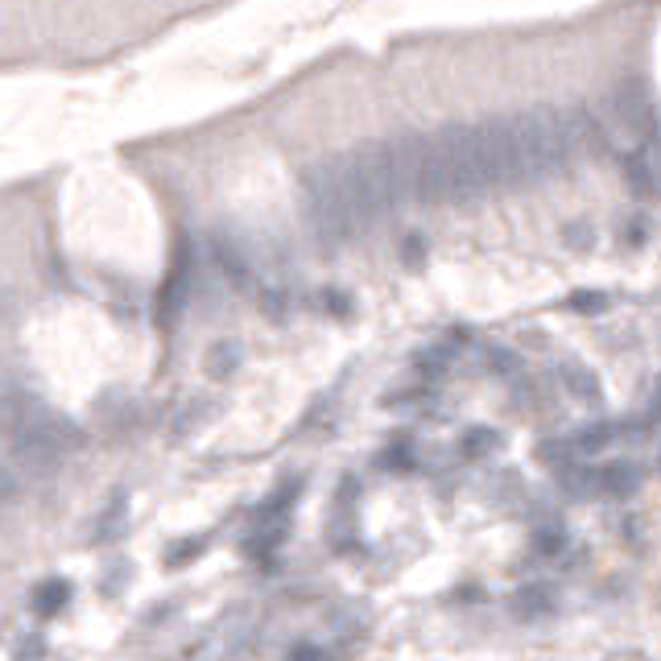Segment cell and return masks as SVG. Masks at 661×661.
Returning a JSON list of instances; mask_svg holds the SVG:
<instances>
[{
    "label": "cell",
    "instance_id": "6da1fadb",
    "mask_svg": "<svg viewBox=\"0 0 661 661\" xmlns=\"http://www.w3.org/2000/svg\"><path fill=\"white\" fill-rule=\"evenodd\" d=\"M0 438L9 447V463L34 479L59 475L66 454L83 447L79 426L17 381H0Z\"/></svg>",
    "mask_w": 661,
    "mask_h": 661
},
{
    "label": "cell",
    "instance_id": "7a4b0ae2",
    "mask_svg": "<svg viewBox=\"0 0 661 661\" xmlns=\"http://www.w3.org/2000/svg\"><path fill=\"white\" fill-rule=\"evenodd\" d=\"M211 261L215 269L224 273L232 286H252V277H257V265H252V257H248V248L232 236V232H211Z\"/></svg>",
    "mask_w": 661,
    "mask_h": 661
},
{
    "label": "cell",
    "instance_id": "3957f363",
    "mask_svg": "<svg viewBox=\"0 0 661 661\" xmlns=\"http://www.w3.org/2000/svg\"><path fill=\"white\" fill-rule=\"evenodd\" d=\"M71 603V583L66 578H46L34 587V596H29V612L38 620H54Z\"/></svg>",
    "mask_w": 661,
    "mask_h": 661
},
{
    "label": "cell",
    "instance_id": "277c9868",
    "mask_svg": "<svg viewBox=\"0 0 661 661\" xmlns=\"http://www.w3.org/2000/svg\"><path fill=\"white\" fill-rule=\"evenodd\" d=\"M558 381H562L566 397H575V401H599V381H596V372L583 369L578 360H566V364L558 369Z\"/></svg>",
    "mask_w": 661,
    "mask_h": 661
},
{
    "label": "cell",
    "instance_id": "5b68a950",
    "mask_svg": "<svg viewBox=\"0 0 661 661\" xmlns=\"http://www.w3.org/2000/svg\"><path fill=\"white\" fill-rule=\"evenodd\" d=\"M637 488V472L624 463H603L596 467V496H628Z\"/></svg>",
    "mask_w": 661,
    "mask_h": 661
},
{
    "label": "cell",
    "instance_id": "8992f818",
    "mask_svg": "<svg viewBox=\"0 0 661 661\" xmlns=\"http://www.w3.org/2000/svg\"><path fill=\"white\" fill-rule=\"evenodd\" d=\"M124 521H128V500H124V492H116L108 500V509L96 516V534H91V541H112V537L124 529Z\"/></svg>",
    "mask_w": 661,
    "mask_h": 661
},
{
    "label": "cell",
    "instance_id": "52a82bcc",
    "mask_svg": "<svg viewBox=\"0 0 661 661\" xmlns=\"http://www.w3.org/2000/svg\"><path fill=\"white\" fill-rule=\"evenodd\" d=\"M612 442H616V431H612L608 422H599V426H583V434H575L571 451H575V454H599V451H608Z\"/></svg>",
    "mask_w": 661,
    "mask_h": 661
},
{
    "label": "cell",
    "instance_id": "ba28073f",
    "mask_svg": "<svg viewBox=\"0 0 661 661\" xmlns=\"http://www.w3.org/2000/svg\"><path fill=\"white\" fill-rule=\"evenodd\" d=\"M236 364H240V344L236 339H224V344H215L207 351V372L211 376H232Z\"/></svg>",
    "mask_w": 661,
    "mask_h": 661
},
{
    "label": "cell",
    "instance_id": "9c48e42d",
    "mask_svg": "<svg viewBox=\"0 0 661 661\" xmlns=\"http://www.w3.org/2000/svg\"><path fill=\"white\" fill-rule=\"evenodd\" d=\"M550 608H554V596H550V591H546V587H525V591H521V596H516V616H546V612H550Z\"/></svg>",
    "mask_w": 661,
    "mask_h": 661
},
{
    "label": "cell",
    "instance_id": "30bf717a",
    "mask_svg": "<svg viewBox=\"0 0 661 661\" xmlns=\"http://www.w3.org/2000/svg\"><path fill=\"white\" fill-rule=\"evenodd\" d=\"M566 550V534L558 529V525H541L534 529V554L537 558H558Z\"/></svg>",
    "mask_w": 661,
    "mask_h": 661
},
{
    "label": "cell",
    "instance_id": "8fae6325",
    "mask_svg": "<svg viewBox=\"0 0 661 661\" xmlns=\"http://www.w3.org/2000/svg\"><path fill=\"white\" fill-rule=\"evenodd\" d=\"M496 442H500V438H496L492 431H484V426H475V431L463 434V442H459V451L467 454V459H484V454H488V451H496Z\"/></svg>",
    "mask_w": 661,
    "mask_h": 661
},
{
    "label": "cell",
    "instance_id": "7c38bea8",
    "mask_svg": "<svg viewBox=\"0 0 661 661\" xmlns=\"http://www.w3.org/2000/svg\"><path fill=\"white\" fill-rule=\"evenodd\" d=\"M21 496V475L17 467L9 463V454L0 451V504H13Z\"/></svg>",
    "mask_w": 661,
    "mask_h": 661
},
{
    "label": "cell",
    "instance_id": "4fadbf2b",
    "mask_svg": "<svg viewBox=\"0 0 661 661\" xmlns=\"http://www.w3.org/2000/svg\"><path fill=\"white\" fill-rule=\"evenodd\" d=\"M203 546H207V537H195V541H190V537H183V541H174V546L165 550V562H170V566H183V562H190V558L203 554Z\"/></svg>",
    "mask_w": 661,
    "mask_h": 661
},
{
    "label": "cell",
    "instance_id": "5bb4252c",
    "mask_svg": "<svg viewBox=\"0 0 661 661\" xmlns=\"http://www.w3.org/2000/svg\"><path fill=\"white\" fill-rule=\"evenodd\" d=\"M41 658H46V637L41 633H29L17 645V653H13V661H41Z\"/></svg>",
    "mask_w": 661,
    "mask_h": 661
},
{
    "label": "cell",
    "instance_id": "9a60e30c",
    "mask_svg": "<svg viewBox=\"0 0 661 661\" xmlns=\"http://www.w3.org/2000/svg\"><path fill=\"white\" fill-rule=\"evenodd\" d=\"M323 307H327L335 319H348V314H351V298L344 294V289H327V294H323Z\"/></svg>",
    "mask_w": 661,
    "mask_h": 661
},
{
    "label": "cell",
    "instance_id": "2e32d148",
    "mask_svg": "<svg viewBox=\"0 0 661 661\" xmlns=\"http://www.w3.org/2000/svg\"><path fill=\"white\" fill-rule=\"evenodd\" d=\"M286 661H327V658H323V649H319V645L302 640V645H294V649H289Z\"/></svg>",
    "mask_w": 661,
    "mask_h": 661
},
{
    "label": "cell",
    "instance_id": "e0dca14e",
    "mask_svg": "<svg viewBox=\"0 0 661 661\" xmlns=\"http://www.w3.org/2000/svg\"><path fill=\"white\" fill-rule=\"evenodd\" d=\"M571 307L575 310H603V294H587V289H578L575 298H571Z\"/></svg>",
    "mask_w": 661,
    "mask_h": 661
},
{
    "label": "cell",
    "instance_id": "ac0fdd59",
    "mask_svg": "<svg viewBox=\"0 0 661 661\" xmlns=\"http://www.w3.org/2000/svg\"><path fill=\"white\" fill-rule=\"evenodd\" d=\"M488 360H492L496 372H513L516 369V356H513V351H504V348H492V351H488Z\"/></svg>",
    "mask_w": 661,
    "mask_h": 661
},
{
    "label": "cell",
    "instance_id": "d6986e66",
    "mask_svg": "<svg viewBox=\"0 0 661 661\" xmlns=\"http://www.w3.org/2000/svg\"><path fill=\"white\" fill-rule=\"evenodd\" d=\"M628 183L637 186V190H649V170H645V162H628Z\"/></svg>",
    "mask_w": 661,
    "mask_h": 661
},
{
    "label": "cell",
    "instance_id": "ffe728a7",
    "mask_svg": "<svg viewBox=\"0 0 661 661\" xmlns=\"http://www.w3.org/2000/svg\"><path fill=\"white\" fill-rule=\"evenodd\" d=\"M422 252H426V245H422L417 236H410V240H406V261H417Z\"/></svg>",
    "mask_w": 661,
    "mask_h": 661
},
{
    "label": "cell",
    "instance_id": "44dd1931",
    "mask_svg": "<svg viewBox=\"0 0 661 661\" xmlns=\"http://www.w3.org/2000/svg\"><path fill=\"white\" fill-rule=\"evenodd\" d=\"M653 417H661V389H658V397H653Z\"/></svg>",
    "mask_w": 661,
    "mask_h": 661
}]
</instances>
